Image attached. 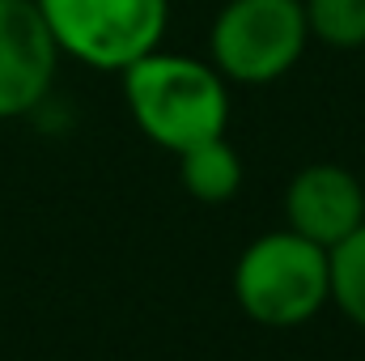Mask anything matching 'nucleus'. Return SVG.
<instances>
[{
    "label": "nucleus",
    "instance_id": "7ed1b4c3",
    "mask_svg": "<svg viewBox=\"0 0 365 361\" xmlns=\"http://www.w3.org/2000/svg\"><path fill=\"white\" fill-rule=\"evenodd\" d=\"M38 13L60 47L102 73H123L162 47L170 0H38Z\"/></svg>",
    "mask_w": 365,
    "mask_h": 361
},
{
    "label": "nucleus",
    "instance_id": "f03ea898",
    "mask_svg": "<svg viewBox=\"0 0 365 361\" xmlns=\"http://www.w3.org/2000/svg\"><path fill=\"white\" fill-rule=\"evenodd\" d=\"M234 298L259 327L310 323L331 302L327 247L302 238L289 225L251 238L234 264Z\"/></svg>",
    "mask_w": 365,
    "mask_h": 361
},
{
    "label": "nucleus",
    "instance_id": "1a4fd4ad",
    "mask_svg": "<svg viewBox=\"0 0 365 361\" xmlns=\"http://www.w3.org/2000/svg\"><path fill=\"white\" fill-rule=\"evenodd\" d=\"M306 30L323 47L357 51L365 47V0H302Z\"/></svg>",
    "mask_w": 365,
    "mask_h": 361
},
{
    "label": "nucleus",
    "instance_id": "39448f33",
    "mask_svg": "<svg viewBox=\"0 0 365 361\" xmlns=\"http://www.w3.org/2000/svg\"><path fill=\"white\" fill-rule=\"evenodd\" d=\"M60 47L38 0H0V119H21L51 93Z\"/></svg>",
    "mask_w": 365,
    "mask_h": 361
},
{
    "label": "nucleus",
    "instance_id": "0eeeda50",
    "mask_svg": "<svg viewBox=\"0 0 365 361\" xmlns=\"http://www.w3.org/2000/svg\"><path fill=\"white\" fill-rule=\"evenodd\" d=\"M179 179L182 191L200 204H221L242 187V158L234 153V145L225 136L191 145L179 153Z\"/></svg>",
    "mask_w": 365,
    "mask_h": 361
},
{
    "label": "nucleus",
    "instance_id": "423d86ee",
    "mask_svg": "<svg viewBox=\"0 0 365 361\" xmlns=\"http://www.w3.org/2000/svg\"><path fill=\"white\" fill-rule=\"evenodd\" d=\"M365 221V187L349 166L310 162L284 187V225L319 247L344 243Z\"/></svg>",
    "mask_w": 365,
    "mask_h": 361
},
{
    "label": "nucleus",
    "instance_id": "6e6552de",
    "mask_svg": "<svg viewBox=\"0 0 365 361\" xmlns=\"http://www.w3.org/2000/svg\"><path fill=\"white\" fill-rule=\"evenodd\" d=\"M327 260H331V302H336V310L349 323L365 327V221L344 243H336L327 251Z\"/></svg>",
    "mask_w": 365,
    "mask_h": 361
},
{
    "label": "nucleus",
    "instance_id": "20e7f679",
    "mask_svg": "<svg viewBox=\"0 0 365 361\" xmlns=\"http://www.w3.org/2000/svg\"><path fill=\"white\" fill-rule=\"evenodd\" d=\"M306 43L302 0H225L208 34L212 68L230 86L280 81L302 60Z\"/></svg>",
    "mask_w": 365,
    "mask_h": 361
},
{
    "label": "nucleus",
    "instance_id": "f257e3e1",
    "mask_svg": "<svg viewBox=\"0 0 365 361\" xmlns=\"http://www.w3.org/2000/svg\"><path fill=\"white\" fill-rule=\"evenodd\" d=\"M123 98L136 128L166 153L179 158L182 149L225 136L230 128V81L179 51H149L145 60L128 64Z\"/></svg>",
    "mask_w": 365,
    "mask_h": 361
}]
</instances>
